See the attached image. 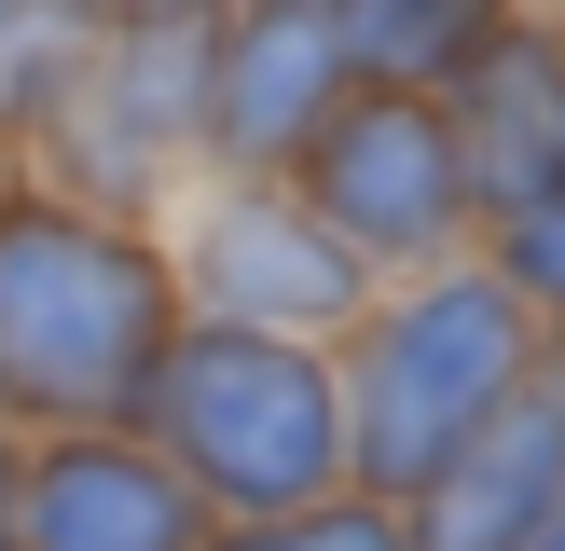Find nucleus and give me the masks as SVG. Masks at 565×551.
Here are the masks:
<instances>
[{
    "mask_svg": "<svg viewBox=\"0 0 565 551\" xmlns=\"http://www.w3.org/2000/svg\"><path fill=\"white\" fill-rule=\"evenodd\" d=\"M469 193V152L428 97H359L318 125V235L331 248H428Z\"/></svg>",
    "mask_w": 565,
    "mask_h": 551,
    "instance_id": "obj_4",
    "label": "nucleus"
},
{
    "mask_svg": "<svg viewBox=\"0 0 565 551\" xmlns=\"http://www.w3.org/2000/svg\"><path fill=\"white\" fill-rule=\"evenodd\" d=\"M565 510V400H539L524 428H483L428 496H414V551H539V523Z\"/></svg>",
    "mask_w": 565,
    "mask_h": 551,
    "instance_id": "obj_8",
    "label": "nucleus"
},
{
    "mask_svg": "<svg viewBox=\"0 0 565 551\" xmlns=\"http://www.w3.org/2000/svg\"><path fill=\"white\" fill-rule=\"evenodd\" d=\"M221 551H414L386 510H290V523H235Z\"/></svg>",
    "mask_w": 565,
    "mask_h": 551,
    "instance_id": "obj_11",
    "label": "nucleus"
},
{
    "mask_svg": "<svg viewBox=\"0 0 565 551\" xmlns=\"http://www.w3.org/2000/svg\"><path fill=\"white\" fill-rule=\"evenodd\" d=\"M483 110H497L483 125V193H511V220H539L565 193V69L483 42Z\"/></svg>",
    "mask_w": 565,
    "mask_h": 551,
    "instance_id": "obj_9",
    "label": "nucleus"
},
{
    "mask_svg": "<svg viewBox=\"0 0 565 551\" xmlns=\"http://www.w3.org/2000/svg\"><path fill=\"white\" fill-rule=\"evenodd\" d=\"M359 55H373V69H456V55L483 69V28H469V14H359L345 28V69H359Z\"/></svg>",
    "mask_w": 565,
    "mask_h": 551,
    "instance_id": "obj_10",
    "label": "nucleus"
},
{
    "mask_svg": "<svg viewBox=\"0 0 565 551\" xmlns=\"http://www.w3.org/2000/svg\"><path fill=\"white\" fill-rule=\"evenodd\" d=\"M180 345V276L83 193H0V413H42L55 441L152 413Z\"/></svg>",
    "mask_w": 565,
    "mask_h": 551,
    "instance_id": "obj_1",
    "label": "nucleus"
},
{
    "mask_svg": "<svg viewBox=\"0 0 565 551\" xmlns=\"http://www.w3.org/2000/svg\"><path fill=\"white\" fill-rule=\"evenodd\" d=\"M331 83H345V28L331 14H248L207 42V138L221 152H303V125H331Z\"/></svg>",
    "mask_w": 565,
    "mask_h": 551,
    "instance_id": "obj_6",
    "label": "nucleus"
},
{
    "mask_svg": "<svg viewBox=\"0 0 565 551\" xmlns=\"http://www.w3.org/2000/svg\"><path fill=\"white\" fill-rule=\"evenodd\" d=\"M511 276H524V290H552V303H565V193H552L539 220H511Z\"/></svg>",
    "mask_w": 565,
    "mask_h": 551,
    "instance_id": "obj_12",
    "label": "nucleus"
},
{
    "mask_svg": "<svg viewBox=\"0 0 565 551\" xmlns=\"http://www.w3.org/2000/svg\"><path fill=\"white\" fill-rule=\"evenodd\" d=\"M207 303H221V331H263V345H290V331H331L359 303V248H331L318 220H290V207H221L207 220Z\"/></svg>",
    "mask_w": 565,
    "mask_h": 551,
    "instance_id": "obj_7",
    "label": "nucleus"
},
{
    "mask_svg": "<svg viewBox=\"0 0 565 551\" xmlns=\"http://www.w3.org/2000/svg\"><path fill=\"white\" fill-rule=\"evenodd\" d=\"M14 551H193V483L125 428L42 441L14 483Z\"/></svg>",
    "mask_w": 565,
    "mask_h": 551,
    "instance_id": "obj_5",
    "label": "nucleus"
},
{
    "mask_svg": "<svg viewBox=\"0 0 565 551\" xmlns=\"http://www.w3.org/2000/svg\"><path fill=\"white\" fill-rule=\"evenodd\" d=\"M539 551H565V510H552V523H539Z\"/></svg>",
    "mask_w": 565,
    "mask_h": 551,
    "instance_id": "obj_14",
    "label": "nucleus"
},
{
    "mask_svg": "<svg viewBox=\"0 0 565 551\" xmlns=\"http://www.w3.org/2000/svg\"><path fill=\"white\" fill-rule=\"evenodd\" d=\"M14 483H28V455L0 441V551H14Z\"/></svg>",
    "mask_w": 565,
    "mask_h": 551,
    "instance_id": "obj_13",
    "label": "nucleus"
},
{
    "mask_svg": "<svg viewBox=\"0 0 565 551\" xmlns=\"http://www.w3.org/2000/svg\"><path fill=\"white\" fill-rule=\"evenodd\" d=\"M152 455L180 468L193 496L248 523L318 510V483L345 468V400L303 345H263V331H180L152 372Z\"/></svg>",
    "mask_w": 565,
    "mask_h": 551,
    "instance_id": "obj_2",
    "label": "nucleus"
},
{
    "mask_svg": "<svg viewBox=\"0 0 565 551\" xmlns=\"http://www.w3.org/2000/svg\"><path fill=\"white\" fill-rule=\"evenodd\" d=\"M511 372H524V317H511V290H497V276H441V290L373 345V386H359V441H345V455L373 468V483L428 496L441 468L497 428Z\"/></svg>",
    "mask_w": 565,
    "mask_h": 551,
    "instance_id": "obj_3",
    "label": "nucleus"
}]
</instances>
